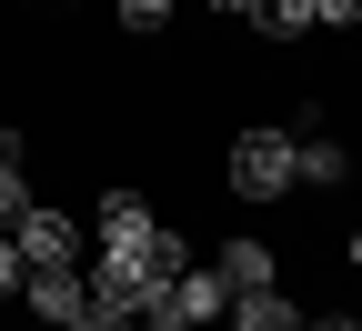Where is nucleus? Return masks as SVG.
I'll return each instance as SVG.
<instances>
[{"label": "nucleus", "mask_w": 362, "mask_h": 331, "mask_svg": "<svg viewBox=\"0 0 362 331\" xmlns=\"http://www.w3.org/2000/svg\"><path fill=\"white\" fill-rule=\"evenodd\" d=\"M30 331H61V321H30Z\"/></svg>", "instance_id": "f3484780"}, {"label": "nucleus", "mask_w": 362, "mask_h": 331, "mask_svg": "<svg viewBox=\"0 0 362 331\" xmlns=\"http://www.w3.org/2000/svg\"><path fill=\"white\" fill-rule=\"evenodd\" d=\"M292 140H302V131H282V121L232 131V140H221V181H232L242 201H282V191H292Z\"/></svg>", "instance_id": "f257e3e1"}, {"label": "nucleus", "mask_w": 362, "mask_h": 331, "mask_svg": "<svg viewBox=\"0 0 362 331\" xmlns=\"http://www.w3.org/2000/svg\"><path fill=\"white\" fill-rule=\"evenodd\" d=\"M11 241H21V271H40V261H81V221H71L61 201H30V211L11 221Z\"/></svg>", "instance_id": "7ed1b4c3"}, {"label": "nucleus", "mask_w": 362, "mask_h": 331, "mask_svg": "<svg viewBox=\"0 0 362 331\" xmlns=\"http://www.w3.org/2000/svg\"><path fill=\"white\" fill-rule=\"evenodd\" d=\"M362 20V0H312V30H352Z\"/></svg>", "instance_id": "f8f14e48"}, {"label": "nucleus", "mask_w": 362, "mask_h": 331, "mask_svg": "<svg viewBox=\"0 0 362 331\" xmlns=\"http://www.w3.org/2000/svg\"><path fill=\"white\" fill-rule=\"evenodd\" d=\"M211 271H221V291H232V301H242V291H272V281H282L272 241H252V231H242V241H221V261H211Z\"/></svg>", "instance_id": "39448f33"}, {"label": "nucleus", "mask_w": 362, "mask_h": 331, "mask_svg": "<svg viewBox=\"0 0 362 331\" xmlns=\"http://www.w3.org/2000/svg\"><path fill=\"white\" fill-rule=\"evenodd\" d=\"M352 271H362V231H352Z\"/></svg>", "instance_id": "dca6fc26"}, {"label": "nucleus", "mask_w": 362, "mask_h": 331, "mask_svg": "<svg viewBox=\"0 0 362 331\" xmlns=\"http://www.w3.org/2000/svg\"><path fill=\"white\" fill-rule=\"evenodd\" d=\"M302 331H362V321H352V311H312Z\"/></svg>", "instance_id": "4468645a"}, {"label": "nucleus", "mask_w": 362, "mask_h": 331, "mask_svg": "<svg viewBox=\"0 0 362 331\" xmlns=\"http://www.w3.org/2000/svg\"><path fill=\"white\" fill-rule=\"evenodd\" d=\"M252 20H262V40H302L312 30V0H252Z\"/></svg>", "instance_id": "6e6552de"}, {"label": "nucleus", "mask_w": 362, "mask_h": 331, "mask_svg": "<svg viewBox=\"0 0 362 331\" xmlns=\"http://www.w3.org/2000/svg\"><path fill=\"white\" fill-rule=\"evenodd\" d=\"M21 301H30V321H81V301H90V271L81 261H40V271H21Z\"/></svg>", "instance_id": "20e7f679"}, {"label": "nucleus", "mask_w": 362, "mask_h": 331, "mask_svg": "<svg viewBox=\"0 0 362 331\" xmlns=\"http://www.w3.org/2000/svg\"><path fill=\"white\" fill-rule=\"evenodd\" d=\"M11 291H21V241L0 231V301H11Z\"/></svg>", "instance_id": "ddd939ff"}, {"label": "nucleus", "mask_w": 362, "mask_h": 331, "mask_svg": "<svg viewBox=\"0 0 362 331\" xmlns=\"http://www.w3.org/2000/svg\"><path fill=\"white\" fill-rule=\"evenodd\" d=\"M111 11H121V30H161V20H171V0H111Z\"/></svg>", "instance_id": "9b49d317"}, {"label": "nucleus", "mask_w": 362, "mask_h": 331, "mask_svg": "<svg viewBox=\"0 0 362 331\" xmlns=\"http://www.w3.org/2000/svg\"><path fill=\"white\" fill-rule=\"evenodd\" d=\"M30 201H40V191H30V171H21V161H0V231H11Z\"/></svg>", "instance_id": "9d476101"}, {"label": "nucleus", "mask_w": 362, "mask_h": 331, "mask_svg": "<svg viewBox=\"0 0 362 331\" xmlns=\"http://www.w3.org/2000/svg\"><path fill=\"white\" fill-rule=\"evenodd\" d=\"M292 181L332 191V181H352V151H342V140H292Z\"/></svg>", "instance_id": "0eeeda50"}, {"label": "nucleus", "mask_w": 362, "mask_h": 331, "mask_svg": "<svg viewBox=\"0 0 362 331\" xmlns=\"http://www.w3.org/2000/svg\"><path fill=\"white\" fill-rule=\"evenodd\" d=\"M211 11H221V20H252V0H211Z\"/></svg>", "instance_id": "2eb2a0df"}, {"label": "nucleus", "mask_w": 362, "mask_h": 331, "mask_svg": "<svg viewBox=\"0 0 362 331\" xmlns=\"http://www.w3.org/2000/svg\"><path fill=\"white\" fill-rule=\"evenodd\" d=\"M221 321H242V331H302V301L282 291V281H272V291H242Z\"/></svg>", "instance_id": "423d86ee"}, {"label": "nucleus", "mask_w": 362, "mask_h": 331, "mask_svg": "<svg viewBox=\"0 0 362 331\" xmlns=\"http://www.w3.org/2000/svg\"><path fill=\"white\" fill-rule=\"evenodd\" d=\"M221 311H232L221 271H181V281H171V291H161L141 321H151V331H202V321H221Z\"/></svg>", "instance_id": "f03ea898"}, {"label": "nucleus", "mask_w": 362, "mask_h": 331, "mask_svg": "<svg viewBox=\"0 0 362 331\" xmlns=\"http://www.w3.org/2000/svg\"><path fill=\"white\" fill-rule=\"evenodd\" d=\"M71 331H141V311H131V301H111V291H90Z\"/></svg>", "instance_id": "1a4fd4ad"}]
</instances>
